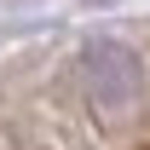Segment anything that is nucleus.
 I'll list each match as a JSON object with an SVG mask.
<instances>
[{"instance_id":"f257e3e1","label":"nucleus","mask_w":150,"mask_h":150,"mask_svg":"<svg viewBox=\"0 0 150 150\" xmlns=\"http://www.w3.org/2000/svg\"><path fill=\"white\" fill-rule=\"evenodd\" d=\"M81 81H87V93L104 115H121L139 104V87H144V75H139V58L127 46H115V40H98L81 52Z\"/></svg>"}]
</instances>
